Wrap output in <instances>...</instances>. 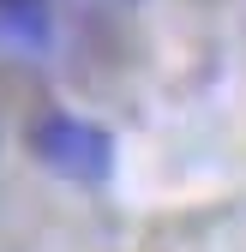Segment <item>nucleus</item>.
<instances>
[{"label": "nucleus", "instance_id": "obj_1", "mask_svg": "<svg viewBox=\"0 0 246 252\" xmlns=\"http://www.w3.org/2000/svg\"><path fill=\"white\" fill-rule=\"evenodd\" d=\"M30 156L60 174V180H78V186H102L114 174V138H108V126L96 120H84V114H66V108H42L36 120H30V132H24Z\"/></svg>", "mask_w": 246, "mask_h": 252}, {"label": "nucleus", "instance_id": "obj_2", "mask_svg": "<svg viewBox=\"0 0 246 252\" xmlns=\"http://www.w3.org/2000/svg\"><path fill=\"white\" fill-rule=\"evenodd\" d=\"M0 24L24 42H48V0H0Z\"/></svg>", "mask_w": 246, "mask_h": 252}]
</instances>
